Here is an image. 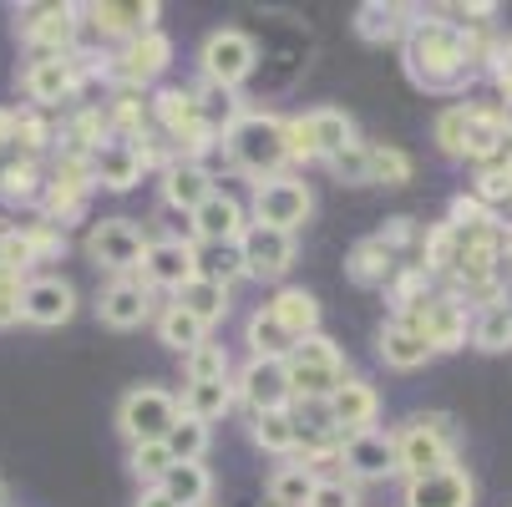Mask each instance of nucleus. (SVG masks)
I'll return each instance as SVG.
<instances>
[{"instance_id": "nucleus-1", "label": "nucleus", "mask_w": 512, "mask_h": 507, "mask_svg": "<svg viewBox=\"0 0 512 507\" xmlns=\"http://www.w3.org/2000/svg\"><path fill=\"white\" fill-rule=\"evenodd\" d=\"M482 51H487V41H482L477 31H462L457 21H442L436 11H416V16H411V31H406V41H401L406 77H411L421 92H436V97L467 92Z\"/></svg>"}, {"instance_id": "nucleus-2", "label": "nucleus", "mask_w": 512, "mask_h": 507, "mask_svg": "<svg viewBox=\"0 0 512 507\" xmlns=\"http://www.w3.org/2000/svg\"><path fill=\"white\" fill-rule=\"evenodd\" d=\"M218 158H224V173H244L254 183L279 178L289 168V142H284V117L249 107L224 137H218Z\"/></svg>"}, {"instance_id": "nucleus-3", "label": "nucleus", "mask_w": 512, "mask_h": 507, "mask_svg": "<svg viewBox=\"0 0 512 507\" xmlns=\"http://www.w3.org/2000/svg\"><path fill=\"white\" fill-rule=\"evenodd\" d=\"M431 132H436V142H442L447 158H462L472 168L497 163L512 148L507 132H502L497 107H487V102H452V107H442L436 122H431Z\"/></svg>"}, {"instance_id": "nucleus-4", "label": "nucleus", "mask_w": 512, "mask_h": 507, "mask_svg": "<svg viewBox=\"0 0 512 507\" xmlns=\"http://www.w3.org/2000/svg\"><path fill=\"white\" fill-rule=\"evenodd\" d=\"M92 82H107V56H87L82 46L71 56H31L21 71V92L36 112H56L77 102Z\"/></svg>"}, {"instance_id": "nucleus-5", "label": "nucleus", "mask_w": 512, "mask_h": 507, "mask_svg": "<svg viewBox=\"0 0 512 507\" xmlns=\"http://www.w3.org/2000/svg\"><path fill=\"white\" fill-rule=\"evenodd\" d=\"M396 467L401 477H426V472H442L462 457V426L447 411H416L406 416L396 431Z\"/></svg>"}, {"instance_id": "nucleus-6", "label": "nucleus", "mask_w": 512, "mask_h": 507, "mask_svg": "<svg viewBox=\"0 0 512 507\" xmlns=\"http://www.w3.org/2000/svg\"><path fill=\"white\" fill-rule=\"evenodd\" d=\"M284 142H289V163H330L345 148H355L360 127L345 107H310L284 117Z\"/></svg>"}, {"instance_id": "nucleus-7", "label": "nucleus", "mask_w": 512, "mask_h": 507, "mask_svg": "<svg viewBox=\"0 0 512 507\" xmlns=\"http://www.w3.org/2000/svg\"><path fill=\"white\" fill-rule=\"evenodd\" d=\"M284 376H289V396L295 401H330V391L350 371H345V355L330 335H305L284 355Z\"/></svg>"}, {"instance_id": "nucleus-8", "label": "nucleus", "mask_w": 512, "mask_h": 507, "mask_svg": "<svg viewBox=\"0 0 512 507\" xmlns=\"http://www.w3.org/2000/svg\"><path fill=\"white\" fill-rule=\"evenodd\" d=\"M11 16L31 56H71L82 41V6H66V0H36V6H16Z\"/></svg>"}, {"instance_id": "nucleus-9", "label": "nucleus", "mask_w": 512, "mask_h": 507, "mask_svg": "<svg viewBox=\"0 0 512 507\" xmlns=\"http://www.w3.org/2000/svg\"><path fill=\"white\" fill-rule=\"evenodd\" d=\"M198 71H203V82L239 92L254 71H259V41H254L244 26H218V31H208L203 46H198Z\"/></svg>"}, {"instance_id": "nucleus-10", "label": "nucleus", "mask_w": 512, "mask_h": 507, "mask_svg": "<svg viewBox=\"0 0 512 507\" xmlns=\"http://www.w3.org/2000/svg\"><path fill=\"white\" fill-rule=\"evenodd\" d=\"M401 320L431 345V355L462 350L467 335H472V310L462 305V295H452V289H431L426 300H416L411 310H401Z\"/></svg>"}, {"instance_id": "nucleus-11", "label": "nucleus", "mask_w": 512, "mask_h": 507, "mask_svg": "<svg viewBox=\"0 0 512 507\" xmlns=\"http://www.w3.org/2000/svg\"><path fill=\"white\" fill-rule=\"evenodd\" d=\"M315 213V193L300 173H279V178H264L254 183V203H249V224H264V229H284L295 234L300 224H310Z\"/></svg>"}, {"instance_id": "nucleus-12", "label": "nucleus", "mask_w": 512, "mask_h": 507, "mask_svg": "<svg viewBox=\"0 0 512 507\" xmlns=\"http://www.w3.org/2000/svg\"><path fill=\"white\" fill-rule=\"evenodd\" d=\"M178 396L168 386H132L122 401H117V431L127 437V447H142V442H163L173 421H178Z\"/></svg>"}, {"instance_id": "nucleus-13", "label": "nucleus", "mask_w": 512, "mask_h": 507, "mask_svg": "<svg viewBox=\"0 0 512 507\" xmlns=\"http://www.w3.org/2000/svg\"><path fill=\"white\" fill-rule=\"evenodd\" d=\"M148 229H142L137 219H97L92 229H87V259L97 264V269H107L112 279H122V274H137L142 269V254H148Z\"/></svg>"}, {"instance_id": "nucleus-14", "label": "nucleus", "mask_w": 512, "mask_h": 507, "mask_svg": "<svg viewBox=\"0 0 512 507\" xmlns=\"http://www.w3.org/2000/svg\"><path fill=\"white\" fill-rule=\"evenodd\" d=\"M173 66V41L163 31L148 36H132L107 56V87H132V92H148L153 82H163V71Z\"/></svg>"}, {"instance_id": "nucleus-15", "label": "nucleus", "mask_w": 512, "mask_h": 507, "mask_svg": "<svg viewBox=\"0 0 512 507\" xmlns=\"http://www.w3.org/2000/svg\"><path fill=\"white\" fill-rule=\"evenodd\" d=\"M97 193V183H92V168H87V158H61L56 153V168L46 173V193H41V219H51L56 229H71L87 213V198Z\"/></svg>"}, {"instance_id": "nucleus-16", "label": "nucleus", "mask_w": 512, "mask_h": 507, "mask_svg": "<svg viewBox=\"0 0 512 507\" xmlns=\"http://www.w3.org/2000/svg\"><path fill=\"white\" fill-rule=\"evenodd\" d=\"M193 274H198V244L193 239H183V234L148 239V254H142L137 279L148 284L153 295H173V289H183Z\"/></svg>"}, {"instance_id": "nucleus-17", "label": "nucleus", "mask_w": 512, "mask_h": 507, "mask_svg": "<svg viewBox=\"0 0 512 507\" xmlns=\"http://www.w3.org/2000/svg\"><path fill=\"white\" fill-rule=\"evenodd\" d=\"M340 477L345 482H386V477H401V467H396V437H391V431H381V426L345 437L340 442Z\"/></svg>"}, {"instance_id": "nucleus-18", "label": "nucleus", "mask_w": 512, "mask_h": 507, "mask_svg": "<svg viewBox=\"0 0 512 507\" xmlns=\"http://www.w3.org/2000/svg\"><path fill=\"white\" fill-rule=\"evenodd\" d=\"M239 249V264H244V279H264V284H279L289 274V264H295L300 244L295 234L284 229H264V224H249L244 239L234 244Z\"/></svg>"}, {"instance_id": "nucleus-19", "label": "nucleus", "mask_w": 512, "mask_h": 507, "mask_svg": "<svg viewBox=\"0 0 512 507\" xmlns=\"http://www.w3.org/2000/svg\"><path fill=\"white\" fill-rule=\"evenodd\" d=\"M229 386H234V406H244L249 416L295 406V396H289V376H284V360H244V366L229 376Z\"/></svg>"}, {"instance_id": "nucleus-20", "label": "nucleus", "mask_w": 512, "mask_h": 507, "mask_svg": "<svg viewBox=\"0 0 512 507\" xmlns=\"http://www.w3.org/2000/svg\"><path fill=\"white\" fill-rule=\"evenodd\" d=\"M158 21H163L158 0H97V6H82V26H92L102 41H117V46L158 31Z\"/></svg>"}, {"instance_id": "nucleus-21", "label": "nucleus", "mask_w": 512, "mask_h": 507, "mask_svg": "<svg viewBox=\"0 0 512 507\" xmlns=\"http://www.w3.org/2000/svg\"><path fill=\"white\" fill-rule=\"evenodd\" d=\"M158 315V295L137 274H122V279H107L97 289V320L107 330H142Z\"/></svg>"}, {"instance_id": "nucleus-22", "label": "nucleus", "mask_w": 512, "mask_h": 507, "mask_svg": "<svg viewBox=\"0 0 512 507\" xmlns=\"http://www.w3.org/2000/svg\"><path fill=\"white\" fill-rule=\"evenodd\" d=\"M71 315H77V289L61 274H31L21 284V320L36 330H61Z\"/></svg>"}, {"instance_id": "nucleus-23", "label": "nucleus", "mask_w": 512, "mask_h": 507, "mask_svg": "<svg viewBox=\"0 0 512 507\" xmlns=\"http://www.w3.org/2000/svg\"><path fill=\"white\" fill-rule=\"evenodd\" d=\"M87 168H92V183L107 188V193H132V188L142 183V173H148V163H142V148H137V142L112 137V132L97 142V153L87 158Z\"/></svg>"}, {"instance_id": "nucleus-24", "label": "nucleus", "mask_w": 512, "mask_h": 507, "mask_svg": "<svg viewBox=\"0 0 512 507\" xmlns=\"http://www.w3.org/2000/svg\"><path fill=\"white\" fill-rule=\"evenodd\" d=\"M188 229H193V244H229L234 249L244 239V229H249V208L229 188H213L208 203L188 219Z\"/></svg>"}, {"instance_id": "nucleus-25", "label": "nucleus", "mask_w": 512, "mask_h": 507, "mask_svg": "<svg viewBox=\"0 0 512 507\" xmlns=\"http://www.w3.org/2000/svg\"><path fill=\"white\" fill-rule=\"evenodd\" d=\"M213 188H218V178H213L203 163H193V158H173V163L158 173V198H163V208L183 213V219H193V213L208 203Z\"/></svg>"}, {"instance_id": "nucleus-26", "label": "nucleus", "mask_w": 512, "mask_h": 507, "mask_svg": "<svg viewBox=\"0 0 512 507\" xmlns=\"http://www.w3.org/2000/svg\"><path fill=\"white\" fill-rule=\"evenodd\" d=\"M325 411H330V421H335L340 437H355V431H371V426H376V416H381V396H376L371 381L345 376V381L330 391Z\"/></svg>"}, {"instance_id": "nucleus-27", "label": "nucleus", "mask_w": 512, "mask_h": 507, "mask_svg": "<svg viewBox=\"0 0 512 507\" xmlns=\"http://www.w3.org/2000/svg\"><path fill=\"white\" fill-rule=\"evenodd\" d=\"M472 502H477V487L462 462L426 477H406V507H472Z\"/></svg>"}, {"instance_id": "nucleus-28", "label": "nucleus", "mask_w": 512, "mask_h": 507, "mask_svg": "<svg viewBox=\"0 0 512 507\" xmlns=\"http://www.w3.org/2000/svg\"><path fill=\"white\" fill-rule=\"evenodd\" d=\"M411 16H416V6H391V0H365V6H355V36L365 41V46H396V41H406V31H411Z\"/></svg>"}, {"instance_id": "nucleus-29", "label": "nucleus", "mask_w": 512, "mask_h": 507, "mask_svg": "<svg viewBox=\"0 0 512 507\" xmlns=\"http://www.w3.org/2000/svg\"><path fill=\"white\" fill-rule=\"evenodd\" d=\"M264 310L279 320V330H284L289 340L320 335V300L310 295L305 284H279L274 295H269V305H264Z\"/></svg>"}, {"instance_id": "nucleus-30", "label": "nucleus", "mask_w": 512, "mask_h": 507, "mask_svg": "<svg viewBox=\"0 0 512 507\" xmlns=\"http://www.w3.org/2000/svg\"><path fill=\"white\" fill-rule=\"evenodd\" d=\"M168 305L188 310L203 330H213V325H224V320H229L234 289H224V284H213V279H198V274H193L183 289H173V295H168Z\"/></svg>"}, {"instance_id": "nucleus-31", "label": "nucleus", "mask_w": 512, "mask_h": 507, "mask_svg": "<svg viewBox=\"0 0 512 507\" xmlns=\"http://www.w3.org/2000/svg\"><path fill=\"white\" fill-rule=\"evenodd\" d=\"M396 269H401V259L371 234V239H360V244H350V254H345V274L360 284V289H386L391 279H396Z\"/></svg>"}, {"instance_id": "nucleus-32", "label": "nucleus", "mask_w": 512, "mask_h": 507, "mask_svg": "<svg viewBox=\"0 0 512 507\" xmlns=\"http://www.w3.org/2000/svg\"><path fill=\"white\" fill-rule=\"evenodd\" d=\"M376 350H381V360L391 371H421L426 360H431V345L401 320V315H391L386 325H381V335H376Z\"/></svg>"}, {"instance_id": "nucleus-33", "label": "nucleus", "mask_w": 512, "mask_h": 507, "mask_svg": "<svg viewBox=\"0 0 512 507\" xmlns=\"http://www.w3.org/2000/svg\"><path fill=\"white\" fill-rule=\"evenodd\" d=\"M249 442L259 447V452H269V457H300V431H295V411H259V416H249Z\"/></svg>"}, {"instance_id": "nucleus-34", "label": "nucleus", "mask_w": 512, "mask_h": 507, "mask_svg": "<svg viewBox=\"0 0 512 507\" xmlns=\"http://www.w3.org/2000/svg\"><path fill=\"white\" fill-rule=\"evenodd\" d=\"M46 193V168L36 158H0V198L11 208H36Z\"/></svg>"}, {"instance_id": "nucleus-35", "label": "nucleus", "mask_w": 512, "mask_h": 507, "mask_svg": "<svg viewBox=\"0 0 512 507\" xmlns=\"http://www.w3.org/2000/svg\"><path fill=\"white\" fill-rule=\"evenodd\" d=\"M178 411L213 426L234 411V386L229 381H183V396H178Z\"/></svg>"}, {"instance_id": "nucleus-36", "label": "nucleus", "mask_w": 512, "mask_h": 507, "mask_svg": "<svg viewBox=\"0 0 512 507\" xmlns=\"http://www.w3.org/2000/svg\"><path fill=\"white\" fill-rule=\"evenodd\" d=\"M193 107H198V122L213 132V137H224L249 107H244V97L239 92H229V87H213V82H198L193 87Z\"/></svg>"}, {"instance_id": "nucleus-37", "label": "nucleus", "mask_w": 512, "mask_h": 507, "mask_svg": "<svg viewBox=\"0 0 512 507\" xmlns=\"http://www.w3.org/2000/svg\"><path fill=\"white\" fill-rule=\"evenodd\" d=\"M315 482H320V477H315L300 457H289V462H279V467L269 472L264 497H269V507H305L310 492H315Z\"/></svg>"}, {"instance_id": "nucleus-38", "label": "nucleus", "mask_w": 512, "mask_h": 507, "mask_svg": "<svg viewBox=\"0 0 512 507\" xmlns=\"http://www.w3.org/2000/svg\"><path fill=\"white\" fill-rule=\"evenodd\" d=\"M158 487H163L178 507H208V497H213V472H208L203 462H173Z\"/></svg>"}, {"instance_id": "nucleus-39", "label": "nucleus", "mask_w": 512, "mask_h": 507, "mask_svg": "<svg viewBox=\"0 0 512 507\" xmlns=\"http://www.w3.org/2000/svg\"><path fill=\"white\" fill-rule=\"evenodd\" d=\"M472 345L487 350V355H502L512 350V300H492V305H477L472 315Z\"/></svg>"}, {"instance_id": "nucleus-40", "label": "nucleus", "mask_w": 512, "mask_h": 507, "mask_svg": "<svg viewBox=\"0 0 512 507\" xmlns=\"http://www.w3.org/2000/svg\"><path fill=\"white\" fill-rule=\"evenodd\" d=\"M244 345H249V360H284L289 350H295V340L279 330V320H274L264 305L249 315V325H244Z\"/></svg>"}, {"instance_id": "nucleus-41", "label": "nucleus", "mask_w": 512, "mask_h": 507, "mask_svg": "<svg viewBox=\"0 0 512 507\" xmlns=\"http://www.w3.org/2000/svg\"><path fill=\"white\" fill-rule=\"evenodd\" d=\"M153 325H158V340H163L168 350H178V355H188V350H198V345L208 340V330H203L188 310H178V305H163V310L153 315Z\"/></svg>"}, {"instance_id": "nucleus-42", "label": "nucleus", "mask_w": 512, "mask_h": 507, "mask_svg": "<svg viewBox=\"0 0 512 507\" xmlns=\"http://www.w3.org/2000/svg\"><path fill=\"white\" fill-rule=\"evenodd\" d=\"M365 153H371V188H406L416 163L396 148V142H365Z\"/></svg>"}, {"instance_id": "nucleus-43", "label": "nucleus", "mask_w": 512, "mask_h": 507, "mask_svg": "<svg viewBox=\"0 0 512 507\" xmlns=\"http://www.w3.org/2000/svg\"><path fill=\"white\" fill-rule=\"evenodd\" d=\"M56 148V122L51 112H36V107H21V127H16V158H36Z\"/></svg>"}, {"instance_id": "nucleus-44", "label": "nucleus", "mask_w": 512, "mask_h": 507, "mask_svg": "<svg viewBox=\"0 0 512 507\" xmlns=\"http://www.w3.org/2000/svg\"><path fill=\"white\" fill-rule=\"evenodd\" d=\"M208 442H213V431L203 421H193V416H178L173 431L163 437V447H168L173 462H203L208 457Z\"/></svg>"}, {"instance_id": "nucleus-45", "label": "nucleus", "mask_w": 512, "mask_h": 507, "mask_svg": "<svg viewBox=\"0 0 512 507\" xmlns=\"http://www.w3.org/2000/svg\"><path fill=\"white\" fill-rule=\"evenodd\" d=\"M234 366H229V350L218 340H203L198 350L183 355V381H229Z\"/></svg>"}, {"instance_id": "nucleus-46", "label": "nucleus", "mask_w": 512, "mask_h": 507, "mask_svg": "<svg viewBox=\"0 0 512 507\" xmlns=\"http://www.w3.org/2000/svg\"><path fill=\"white\" fill-rule=\"evenodd\" d=\"M198 279H213V284L234 289L244 279L239 249H229V244H198Z\"/></svg>"}, {"instance_id": "nucleus-47", "label": "nucleus", "mask_w": 512, "mask_h": 507, "mask_svg": "<svg viewBox=\"0 0 512 507\" xmlns=\"http://www.w3.org/2000/svg\"><path fill=\"white\" fill-rule=\"evenodd\" d=\"M31 269H36V259H31L21 229L16 224H0V284H21Z\"/></svg>"}, {"instance_id": "nucleus-48", "label": "nucleus", "mask_w": 512, "mask_h": 507, "mask_svg": "<svg viewBox=\"0 0 512 507\" xmlns=\"http://www.w3.org/2000/svg\"><path fill=\"white\" fill-rule=\"evenodd\" d=\"M21 229V239H26V249H31V259L36 264H51V259H61L66 254V229H56L51 219H26V224H16Z\"/></svg>"}, {"instance_id": "nucleus-49", "label": "nucleus", "mask_w": 512, "mask_h": 507, "mask_svg": "<svg viewBox=\"0 0 512 507\" xmlns=\"http://www.w3.org/2000/svg\"><path fill=\"white\" fill-rule=\"evenodd\" d=\"M168 467H173V457H168V447H163V442H142V447H127V472H132L142 487H158Z\"/></svg>"}, {"instance_id": "nucleus-50", "label": "nucleus", "mask_w": 512, "mask_h": 507, "mask_svg": "<svg viewBox=\"0 0 512 507\" xmlns=\"http://www.w3.org/2000/svg\"><path fill=\"white\" fill-rule=\"evenodd\" d=\"M340 183H355V188H371V153H365V137L355 142V148H345L340 158H330L325 163Z\"/></svg>"}, {"instance_id": "nucleus-51", "label": "nucleus", "mask_w": 512, "mask_h": 507, "mask_svg": "<svg viewBox=\"0 0 512 507\" xmlns=\"http://www.w3.org/2000/svg\"><path fill=\"white\" fill-rule=\"evenodd\" d=\"M305 507H360V487L345 477H320Z\"/></svg>"}, {"instance_id": "nucleus-52", "label": "nucleus", "mask_w": 512, "mask_h": 507, "mask_svg": "<svg viewBox=\"0 0 512 507\" xmlns=\"http://www.w3.org/2000/svg\"><path fill=\"white\" fill-rule=\"evenodd\" d=\"M376 239H381V244H386V249H391V254L401 259V254L421 249V224H416V219H406V213H401V219H386V229H381Z\"/></svg>"}, {"instance_id": "nucleus-53", "label": "nucleus", "mask_w": 512, "mask_h": 507, "mask_svg": "<svg viewBox=\"0 0 512 507\" xmlns=\"http://www.w3.org/2000/svg\"><path fill=\"white\" fill-rule=\"evenodd\" d=\"M26 284V279H21ZM21 284H0V330L21 325Z\"/></svg>"}, {"instance_id": "nucleus-54", "label": "nucleus", "mask_w": 512, "mask_h": 507, "mask_svg": "<svg viewBox=\"0 0 512 507\" xmlns=\"http://www.w3.org/2000/svg\"><path fill=\"white\" fill-rule=\"evenodd\" d=\"M16 127H21V107H0V158L16 153Z\"/></svg>"}, {"instance_id": "nucleus-55", "label": "nucleus", "mask_w": 512, "mask_h": 507, "mask_svg": "<svg viewBox=\"0 0 512 507\" xmlns=\"http://www.w3.org/2000/svg\"><path fill=\"white\" fill-rule=\"evenodd\" d=\"M132 507H178V502H173V497H168V492H163V487H142V492H137V502H132Z\"/></svg>"}, {"instance_id": "nucleus-56", "label": "nucleus", "mask_w": 512, "mask_h": 507, "mask_svg": "<svg viewBox=\"0 0 512 507\" xmlns=\"http://www.w3.org/2000/svg\"><path fill=\"white\" fill-rule=\"evenodd\" d=\"M0 507H6V487H0Z\"/></svg>"}]
</instances>
